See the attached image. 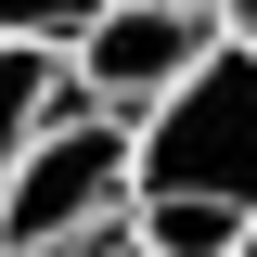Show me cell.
<instances>
[{
    "label": "cell",
    "mask_w": 257,
    "mask_h": 257,
    "mask_svg": "<svg viewBox=\"0 0 257 257\" xmlns=\"http://www.w3.org/2000/svg\"><path fill=\"white\" fill-rule=\"evenodd\" d=\"M90 257H142V244H128V231H103V244H90Z\"/></svg>",
    "instance_id": "obj_8"
},
{
    "label": "cell",
    "mask_w": 257,
    "mask_h": 257,
    "mask_svg": "<svg viewBox=\"0 0 257 257\" xmlns=\"http://www.w3.org/2000/svg\"><path fill=\"white\" fill-rule=\"evenodd\" d=\"M231 257H257V219H244V244H231Z\"/></svg>",
    "instance_id": "obj_9"
},
{
    "label": "cell",
    "mask_w": 257,
    "mask_h": 257,
    "mask_svg": "<svg viewBox=\"0 0 257 257\" xmlns=\"http://www.w3.org/2000/svg\"><path fill=\"white\" fill-rule=\"evenodd\" d=\"M116 231L142 257H231V244H244V219H231V206H193V193H128Z\"/></svg>",
    "instance_id": "obj_5"
},
{
    "label": "cell",
    "mask_w": 257,
    "mask_h": 257,
    "mask_svg": "<svg viewBox=\"0 0 257 257\" xmlns=\"http://www.w3.org/2000/svg\"><path fill=\"white\" fill-rule=\"evenodd\" d=\"M128 193H193V206L257 219V52L244 39H206L193 77H167L128 116Z\"/></svg>",
    "instance_id": "obj_1"
},
{
    "label": "cell",
    "mask_w": 257,
    "mask_h": 257,
    "mask_svg": "<svg viewBox=\"0 0 257 257\" xmlns=\"http://www.w3.org/2000/svg\"><path fill=\"white\" fill-rule=\"evenodd\" d=\"M64 116H103V103L64 77V52H13V39H0V167L26 155L39 128H64Z\"/></svg>",
    "instance_id": "obj_4"
},
{
    "label": "cell",
    "mask_w": 257,
    "mask_h": 257,
    "mask_svg": "<svg viewBox=\"0 0 257 257\" xmlns=\"http://www.w3.org/2000/svg\"><path fill=\"white\" fill-rule=\"evenodd\" d=\"M90 13L103 0H0V39H13V52H77Z\"/></svg>",
    "instance_id": "obj_6"
},
{
    "label": "cell",
    "mask_w": 257,
    "mask_h": 257,
    "mask_svg": "<svg viewBox=\"0 0 257 257\" xmlns=\"http://www.w3.org/2000/svg\"><path fill=\"white\" fill-rule=\"evenodd\" d=\"M206 39H219V26H206L193 0H103L90 39L64 52V77H77L103 116H142L167 77H193V52H206Z\"/></svg>",
    "instance_id": "obj_3"
},
{
    "label": "cell",
    "mask_w": 257,
    "mask_h": 257,
    "mask_svg": "<svg viewBox=\"0 0 257 257\" xmlns=\"http://www.w3.org/2000/svg\"><path fill=\"white\" fill-rule=\"evenodd\" d=\"M128 219V116H64L0 167V257H90Z\"/></svg>",
    "instance_id": "obj_2"
},
{
    "label": "cell",
    "mask_w": 257,
    "mask_h": 257,
    "mask_svg": "<svg viewBox=\"0 0 257 257\" xmlns=\"http://www.w3.org/2000/svg\"><path fill=\"white\" fill-rule=\"evenodd\" d=\"M206 26H219V39H244V52H257V0H206Z\"/></svg>",
    "instance_id": "obj_7"
},
{
    "label": "cell",
    "mask_w": 257,
    "mask_h": 257,
    "mask_svg": "<svg viewBox=\"0 0 257 257\" xmlns=\"http://www.w3.org/2000/svg\"><path fill=\"white\" fill-rule=\"evenodd\" d=\"M193 13H206V0H193Z\"/></svg>",
    "instance_id": "obj_10"
}]
</instances>
